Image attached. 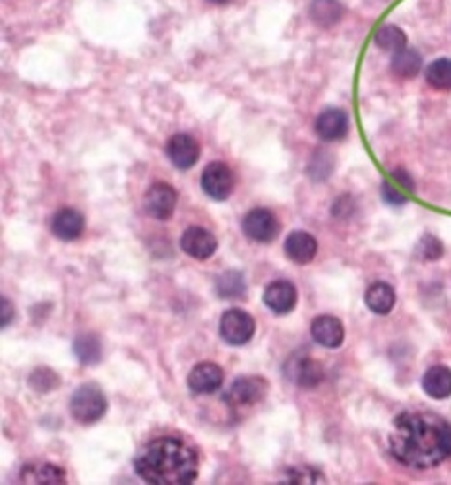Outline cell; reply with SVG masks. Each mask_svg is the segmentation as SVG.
Instances as JSON below:
<instances>
[{
  "label": "cell",
  "mask_w": 451,
  "mask_h": 485,
  "mask_svg": "<svg viewBox=\"0 0 451 485\" xmlns=\"http://www.w3.org/2000/svg\"><path fill=\"white\" fill-rule=\"evenodd\" d=\"M389 452L407 468L428 470L451 458V426L432 412H405L389 431Z\"/></svg>",
  "instance_id": "1"
},
{
  "label": "cell",
  "mask_w": 451,
  "mask_h": 485,
  "mask_svg": "<svg viewBox=\"0 0 451 485\" xmlns=\"http://www.w3.org/2000/svg\"><path fill=\"white\" fill-rule=\"evenodd\" d=\"M134 470L151 485H190L198 478V454L179 437H157L136 454Z\"/></svg>",
  "instance_id": "2"
},
{
  "label": "cell",
  "mask_w": 451,
  "mask_h": 485,
  "mask_svg": "<svg viewBox=\"0 0 451 485\" xmlns=\"http://www.w3.org/2000/svg\"><path fill=\"white\" fill-rule=\"evenodd\" d=\"M107 412V398L97 385H81L70 398V413L81 426L97 423Z\"/></svg>",
  "instance_id": "3"
},
{
  "label": "cell",
  "mask_w": 451,
  "mask_h": 485,
  "mask_svg": "<svg viewBox=\"0 0 451 485\" xmlns=\"http://www.w3.org/2000/svg\"><path fill=\"white\" fill-rule=\"evenodd\" d=\"M219 330L223 340L231 343V346H244L248 343L256 332V322L242 309H229L223 312Z\"/></svg>",
  "instance_id": "4"
},
{
  "label": "cell",
  "mask_w": 451,
  "mask_h": 485,
  "mask_svg": "<svg viewBox=\"0 0 451 485\" xmlns=\"http://www.w3.org/2000/svg\"><path fill=\"white\" fill-rule=\"evenodd\" d=\"M202 189L213 200H227L234 189L233 169L223 161H213L202 173Z\"/></svg>",
  "instance_id": "5"
},
{
  "label": "cell",
  "mask_w": 451,
  "mask_h": 485,
  "mask_svg": "<svg viewBox=\"0 0 451 485\" xmlns=\"http://www.w3.org/2000/svg\"><path fill=\"white\" fill-rule=\"evenodd\" d=\"M179 195L169 183H153L146 196H143V206L146 212L159 221H167L172 218L174 208H177Z\"/></svg>",
  "instance_id": "6"
},
{
  "label": "cell",
  "mask_w": 451,
  "mask_h": 485,
  "mask_svg": "<svg viewBox=\"0 0 451 485\" xmlns=\"http://www.w3.org/2000/svg\"><path fill=\"white\" fill-rule=\"evenodd\" d=\"M244 235L256 242H271L278 237L279 224L273 212L265 208H254L242 219Z\"/></svg>",
  "instance_id": "7"
},
{
  "label": "cell",
  "mask_w": 451,
  "mask_h": 485,
  "mask_svg": "<svg viewBox=\"0 0 451 485\" xmlns=\"http://www.w3.org/2000/svg\"><path fill=\"white\" fill-rule=\"evenodd\" d=\"M285 377L302 389H314L324 381V367L309 356H293L285 363Z\"/></svg>",
  "instance_id": "8"
},
{
  "label": "cell",
  "mask_w": 451,
  "mask_h": 485,
  "mask_svg": "<svg viewBox=\"0 0 451 485\" xmlns=\"http://www.w3.org/2000/svg\"><path fill=\"white\" fill-rule=\"evenodd\" d=\"M265 392H268V382L262 377H239L233 382L229 392H227V400L233 404V406H254L260 400H264Z\"/></svg>",
  "instance_id": "9"
},
{
  "label": "cell",
  "mask_w": 451,
  "mask_h": 485,
  "mask_svg": "<svg viewBox=\"0 0 451 485\" xmlns=\"http://www.w3.org/2000/svg\"><path fill=\"white\" fill-rule=\"evenodd\" d=\"M180 249L192 258L208 260L210 257H213V252L218 250V239L213 237L211 231L192 226L182 234Z\"/></svg>",
  "instance_id": "10"
},
{
  "label": "cell",
  "mask_w": 451,
  "mask_h": 485,
  "mask_svg": "<svg viewBox=\"0 0 451 485\" xmlns=\"http://www.w3.org/2000/svg\"><path fill=\"white\" fill-rule=\"evenodd\" d=\"M299 299V291L289 280H275L264 291V303L275 315H287L291 312Z\"/></svg>",
  "instance_id": "11"
},
{
  "label": "cell",
  "mask_w": 451,
  "mask_h": 485,
  "mask_svg": "<svg viewBox=\"0 0 451 485\" xmlns=\"http://www.w3.org/2000/svg\"><path fill=\"white\" fill-rule=\"evenodd\" d=\"M225 381V373L218 363H200L188 375V389L194 394H213L218 392Z\"/></svg>",
  "instance_id": "12"
},
{
  "label": "cell",
  "mask_w": 451,
  "mask_h": 485,
  "mask_svg": "<svg viewBox=\"0 0 451 485\" xmlns=\"http://www.w3.org/2000/svg\"><path fill=\"white\" fill-rule=\"evenodd\" d=\"M167 156L177 169H190L200 158V146L190 135H174L167 142Z\"/></svg>",
  "instance_id": "13"
},
{
  "label": "cell",
  "mask_w": 451,
  "mask_h": 485,
  "mask_svg": "<svg viewBox=\"0 0 451 485\" xmlns=\"http://www.w3.org/2000/svg\"><path fill=\"white\" fill-rule=\"evenodd\" d=\"M348 133V117L343 109H325L316 119V135L325 142L343 140Z\"/></svg>",
  "instance_id": "14"
},
{
  "label": "cell",
  "mask_w": 451,
  "mask_h": 485,
  "mask_svg": "<svg viewBox=\"0 0 451 485\" xmlns=\"http://www.w3.org/2000/svg\"><path fill=\"white\" fill-rule=\"evenodd\" d=\"M310 332H312V338L320 343V346L330 348V350L340 348L345 340L343 322L332 315L316 317L310 325Z\"/></svg>",
  "instance_id": "15"
},
{
  "label": "cell",
  "mask_w": 451,
  "mask_h": 485,
  "mask_svg": "<svg viewBox=\"0 0 451 485\" xmlns=\"http://www.w3.org/2000/svg\"><path fill=\"white\" fill-rule=\"evenodd\" d=\"M317 252V241L306 234V231H293V234L285 239V255L294 265H309L314 260Z\"/></svg>",
  "instance_id": "16"
},
{
  "label": "cell",
  "mask_w": 451,
  "mask_h": 485,
  "mask_svg": "<svg viewBox=\"0 0 451 485\" xmlns=\"http://www.w3.org/2000/svg\"><path fill=\"white\" fill-rule=\"evenodd\" d=\"M84 227H86V219L74 208L58 210L53 218V224H50V229H53L55 237L63 241L78 239L81 234H84Z\"/></svg>",
  "instance_id": "17"
},
{
  "label": "cell",
  "mask_w": 451,
  "mask_h": 485,
  "mask_svg": "<svg viewBox=\"0 0 451 485\" xmlns=\"http://www.w3.org/2000/svg\"><path fill=\"white\" fill-rule=\"evenodd\" d=\"M423 390L434 400L451 396V369L446 366L430 367L423 377Z\"/></svg>",
  "instance_id": "18"
},
{
  "label": "cell",
  "mask_w": 451,
  "mask_h": 485,
  "mask_svg": "<svg viewBox=\"0 0 451 485\" xmlns=\"http://www.w3.org/2000/svg\"><path fill=\"white\" fill-rule=\"evenodd\" d=\"M364 301H366V307L372 312H376V315H389L395 307L397 296H395V289L389 284H386V281H376V284H372L366 289Z\"/></svg>",
  "instance_id": "19"
},
{
  "label": "cell",
  "mask_w": 451,
  "mask_h": 485,
  "mask_svg": "<svg viewBox=\"0 0 451 485\" xmlns=\"http://www.w3.org/2000/svg\"><path fill=\"white\" fill-rule=\"evenodd\" d=\"M22 481L24 483H45V485H57L66 483L65 470L50 462H37L27 464L22 470Z\"/></svg>",
  "instance_id": "20"
},
{
  "label": "cell",
  "mask_w": 451,
  "mask_h": 485,
  "mask_svg": "<svg viewBox=\"0 0 451 485\" xmlns=\"http://www.w3.org/2000/svg\"><path fill=\"white\" fill-rule=\"evenodd\" d=\"M345 8L340 0H312L309 6V16L316 26L333 27L341 22Z\"/></svg>",
  "instance_id": "21"
},
{
  "label": "cell",
  "mask_w": 451,
  "mask_h": 485,
  "mask_svg": "<svg viewBox=\"0 0 451 485\" xmlns=\"http://www.w3.org/2000/svg\"><path fill=\"white\" fill-rule=\"evenodd\" d=\"M420 68H423V57H420L418 50L415 49H401L397 50V53H394V58H392V73L399 78H415Z\"/></svg>",
  "instance_id": "22"
},
{
  "label": "cell",
  "mask_w": 451,
  "mask_h": 485,
  "mask_svg": "<svg viewBox=\"0 0 451 485\" xmlns=\"http://www.w3.org/2000/svg\"><path fill=\"white\" fill-rule=\"evenodd\" d=\"M74 353L80 363L84 366H96V363L101 361V356H103V346H101V340L96 335H80L74 340Z\"/></svg>",
  "instance_id": "23"
},
{
  "label": "cell",
  "mask_w": 451,
  "mask_h": 485,
  "mask_svg": "<svg viewBox=\"0 0 451 485\" xmlns=\"http://www.w3.org/2000/svg\"><path fill=\"white\" fill-rule=\"evenodd\" d=\"M219 297L223 299H241L246 293V281L244 276L239 270H229L218 278V284H215Z\"/></svg>",
  "instance_id": "24"
},
{
  "label": "cell",
  "mask_w": 451,
  "mask_h": 485,
  "mask_svg": "<svg viewBox=\"0 0 451 485\" xmlns=\"http://www.w3.org/2000/svg\"><path fill=\"white\" fill-rule=\"evenodd\" d=\"M374 43L380 47L382 50H392V53H397V50L405 49L407 45V35L399 26L394 24H386L380 29H378L374 35Z\"/></svg>",
  "instance_id": "25"
},
{
  "label": "cell",
  "mask_w": 451,
  "mask_h": 485,
  "mask_svg": "<svg viewBox=\"0 0 451 485\" xmlns=\"http://www.w3.org/2000/svg\"><path fill=\"white\" fill-rule=\"evenodd\" d=\"M426 82L440 92L451 89V58H436L426 68Z\"/></svg>",
  "instance_id": "26"
},
{
  "label": "cell",
  "mask_w": 451,
  "mask_h": 485,
  "mask_svg": "<svg viewBox=\"0 0 451 485\" xmlns=\"http://www.w3.org/2000/svg\"><path fill=\"white\" fill-rule=\"evenodd\" d=\"M27 382H29V387H32L35 392L47 394V392H53L60 385V377L57 375L53 369L39 367L32 373V375H29Z\"/></svg>",
  "instance_id": "27"
},
{
  "label": "cell",
  "mask_w": 451,
  "mask_h": 485,
  "mask_svg": "<svg viewBox=\"0 0 451 485\" xmlns=\"http://www.w3.org/2000/svg\"><path fill=\"white\" fill-rule=\"evenodd\" d=\"M417 255L423 260H438L444 257V242L438 237L424 234L417 245Z\"/></svg>",
  "instance_id": "28"
},
{
  "label": "cell",
  "mask_w": 451,
  "mask_h": 485,
  "mask_svg": "<svg viewBox=\"0 0 451 485\" xmlns=\"http://www.w3.org/2000/svg\"><path fill=\"white\" fill-rule=\"evenodd\" d=\"M332 171H333V158L327 154V151H316L309 166V175L314 181H324L332 175Z\"/></svg>",
  "instance_id": "29"
},
{
  "label": "cell",
  "mask_w": 451,
  "mask_h": 485,
  "mask_svg": "<svg viewBox=\"0 0 451 485\" xmlns=\"http://www.w3.org/2000/svg\"><path fill=\"white\" fill-rule=\"evenodd\" d=\"M281 483H324V476L310 466H296L287 472V478Z\"/></svg>",
  "instance_id": "30"
},
{
  "label": "cell",
  "mask_w": 451,
  "mask_h": 485,
  "mask_svg": "<svg viewBox=\"0 0 451 485\" xmlns=\"http://www.w3.org/2000/svg\"><path fill=\"white\" fill-rule=\"evenodd\" d=\"M382 196L387 202L389 206H403L407 204V196L401 193V190L395 189L392 183H384L382 185Z\"/></svg>",
  "instance_id": "31"
},
{
  "label": "cell",
  "mask_w": 451,
  "mask_h": 485,
  "mask_svg": "<svg viewBox=\"0 0 451 485\" xmlns=\"http://www.w3.org/2000/svg\"><path fill=\"white\" fill-rule=\"evenodd\" d=\"M392 177H394L395 183H399V187H405L407 190L415 189V181L411 179V175H409L405 169H395L392 173Z\"/></svg>",
  "instance_id": "32"
},
{
  "label": "cell",
  "mask_w": 451,
  "mask_h": 485,
  "mask_svg": "<svg viewBox=\"0 0 451 485\" xmlns=\"http://www.w3.org/2000/svg\"><path fill=\"white\" fill-rule=\"evenodd\" d=\"M0 305H3V319H0V322H3V328H6L14 319V307L6 297L0 299Z\"/></svg>",
  "instance_id": "33"
},
{
  "label": "cell",
  "mask_w": 451,
  "mask_h": 485,
  "mask_svg": "<svg viewBox=\"0 0 451 485\" xmlns=\"http://www.w3.org/2000/svg\"><path fill=\"white\" fill-rule=\"evenodd\" d=\"M210 3H215V4H227L229 0H210Z\"/></svg>",
  "instance_id": "34"
}]
</instances>
